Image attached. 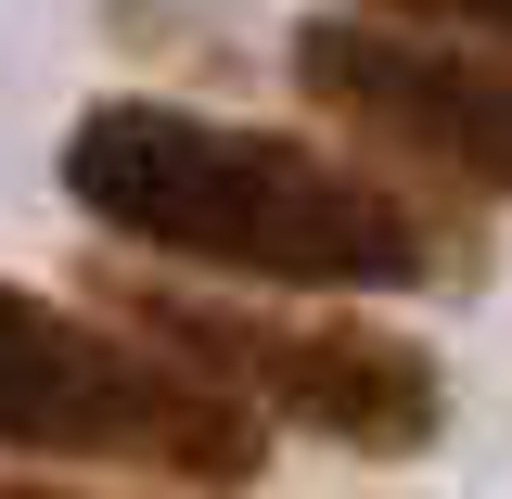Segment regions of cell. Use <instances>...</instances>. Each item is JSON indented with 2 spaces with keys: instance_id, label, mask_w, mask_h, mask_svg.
Here are the masks:
<instances>
[{
  "instance_id": "6da1fadb",
  "label": "cell",
  "mask_w": 512,
  "mask_h": 499,
  "mask_svg": "<svg viewBox=\"0 0 512 499\" xmlns=\"http://www.w3.org/2000/svg\"><path fill=\"white\" fill-rule=\"evenodd\" d=\"M64 192L116 244L192 256L269 295H397L448 269L423 192L372 180L320 141H282V128L192 116V103H90L64 128Z\"/></svg>"
},
{
  "instance_id": "7a4b0ae2",
  "label": "cell",
  "mask_w": 512,
  "mask_h": 499,
  "mask_svg": "<svg viewBox=\"0 0 512 499\" xmlns=\"http://www.w3.org/2000/svg\"><path fill=\"white\" fill-rule=\"evenodd\" d=\"M0 448L116 461V474H167V487H218V499L269 474L256 410H231L205 372L141 346L128 320L52 308L26 282H0Z\"/></svg>"
},
{
  "instance_id": "3957f363",
  "label": "cell",
  "mask_w": 512,
  "mask_h": 499,
  "mask_svg": "<svg viewBox=\"0 0 512 499\" xmlns=\"http://www.w3.org/2000/svg\"><path fill=\"white\" fill-rule=\"evenodd\" d=\"M116 320L141 346H167L180 372H205L231 410L308 423V436L372 448V461H410L448 423L436 359L410 333H384V320H346V308H256V295H205V282H116Z\"/></svg>"
},
{
  "instance_id": "277c9868",
  "label": "cell",
  "mask_w": 512,
  "mask_h": 499,
  "mask_svg": "<svg viewBox=\"0 0 512 499\" xmlns=\"http://www.w3.org/2000/svg\"><path fill=\"white\" fill-rule=\"evenodd\" d=\"M295 90L372 154H410L461 192H512V52L448 39V26H384V13H308L295 26Z\"/></svg>"
},
{
  "instance_id": "5b68a950",
  "label": "cell",
  "mask_w": 512,
  "mask_h": 499,
  "mask_svg": "<svg viewBox=\"0 0 512 499\" xmlns=\"http://www.w3.org/2000/svg\"><path fill=\"white\" fill-rule=\"evenodd\" d=\"M384 26H448V39H500L512 52V0H372Z\"/></svg>"
},
{
  "instance_id": "8992f818",
  "label": "cell",
  "mask_w": 512,
  "mask_h": 499,
  "mask_svg": "<svg viewBox=\"0 0 512 499\" xmlns=\"http://www.w3.org/2000/svg\"><path fill=\"white\" fill-rule=\"evenodd\" d=\"M0 499H77V487H39V474H0Z\"/></svg>"
}]
</instances>
